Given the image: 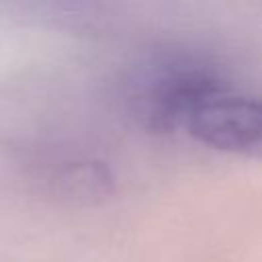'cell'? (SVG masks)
Masks as SVG:
<instances>
[{
    "label": "cell",
    "instance_id": "cell-1",
    "mask_svg": "<svg viewBox=\"0 0 262 262\" xmlns=\"http://www.w3.org/2000/svg\"><path fill=\"white\" fill-rule=\"evenodd\" d=\"M231 90L217 68L196 57H166L143 68L129 88V111L149 133L166 135L211 96Z\"/></svg>",
    "mask_w": 262,
    "mask_h": 262
},
{
    "label": "cell",
    "instance_id": "cell-2",
    "mask_svg": "<svg viewBox=\"0 0 262 262\" xmlns=\"http://www.w3.org/2000/svg\"><path fill=\"white\" fill-rule=\"evenodd\" d=\"M182 129L213 149L262 156V98L219 92L194 108Z\"/></svg>",
    "mask_w": 262,
    "mask_h": 262
},
{
    "label": "cell",
    "instance_id": "cell-3",
    "mask_svg": "<svg viewBox=\"0 0 262 262\" xmlns=\"http://www.w3.org/2000/svg\"><path fill=\"white\" fill-rule=\"evenodd\" d=\"M61 180L66 184L68 194L74 196H102L111 192V184H113L108 168L94 162L68 168Z\"/></svg>",
    "mask_w": 262,
    "mask_h": 262
}]
</instances>
